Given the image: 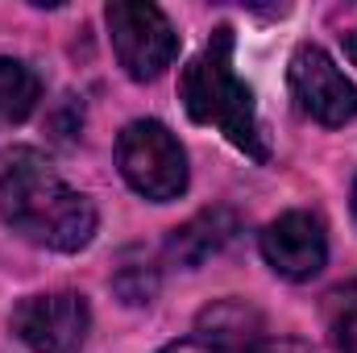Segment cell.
I'll return each mask as SVG.
<instances>
[{"instance_id": "obj_1", "label": "cell", "mask_w": 357, "mask_h": 353, "mask_svg": "<svg viewBox=\"0 0 357 353\" xmlns=\"http://www.w3.org/2000/svg\"><path fill=\"white\" fill-rule=\"evenodd\" d=\"M0 220L29 246L54 254H79L96 237L91 200L29 146L0 154Z\"/></svg>"}, {"instance_id": "obj_2", "label": "cell", "mask_w": 357, "mask_h": 353, "mask_svg": "<svg viewBox=\"0 0 357 353\" xmlns=\"http://www.w3.org/2000/svg\"><path fill=\"white\" fill-rule=\"evenodd\" d=\"M178 100L195 125H216L245 158H254V163L270 158L266 142H262V125H258V108H254V91L245 88V80L233 67V29L229 25H216L212 38L204 42V50L183 67Z\"/></svg>"}, {"instance_id": "obj_3", "label": "cell", "mask_w": 357, "mask_h": 353, "mask_svg": "<svg viewBox=\"0 0 357 353\" xmlns=\"http://www.w3.org/2000/svg\"><path fill=\"white\" fill-rule=\"evenodd\" d=\"M116 167L137 195L154 204H171L187 191V154L162 121H129L116 137Z\"/></svg>"}, {"instance_id": "obj_4", "label": "cell", "mask_w": 357, "mask_h": 353, "mask_svg": "<svg viewBox=\"0 0 357 353\" xmlns=\"http://www.w3.org/2000/svg\"><path fill=\"white\" fill-rule=\"evenodd\" d=\"M104 21H108V33H112L116 63L125 67L129 80L150 84V80H158L175 63L178 33L158 4H146V0H112L104 8Z\"/></svg>"}, {"instance_id": "obj_5", "label": "cell", "mask_w": 357, "mask_h": 353, "mask_svg": "<svg viewBox=\"0 0 357 353\" xmlns=\"http://www.w3.org/2000/svg\"><path fill=\"white\" fill-rule=\"evenodd\" d=\"M91 329L88 299L79 291L29 295L13 308V333L33 353H75Z\"/></svg>"}, {"instance_id": "obj_6", "label": "cell", "mask_w": 357, "mask_h": 353, "mask_svg": "<svg viewBox=\"0 0 357 353\" xmlns=\"http://www.w3.org/2000/svg\"><path fill=\"white\" fill-rule=\"evenodd\" d=\"M287 80H291V96L299 100V108L312 121L337 129L357 117V88L345 80V71L333 63L324 46H312V42L295 46Z\"/></svg>"}, {"instance_id": "obj_7", "label": "cell", "mask_w": 357, "mask_h": 353, "mask_svg": "<svg viewBox=\"0 0 357 353\" xmlns=\"http://www.w3.org/2000/svg\"><path fill=\"white\" fill-rule=\"evenodd\" d=\"M262 258L274 274L303 283L316 278L328 262V233L324 220L316 212H282L278 220H270L262 233Z\"/></svg>"}, {"instance_id": "obj_8", "label": "cell", "mask_w": 357, "mask_h": 353, "mask_svg": "<svg viewBox=\"0 0 357 353\" xmlns=\"http://www.w3.org/2000/svg\"><path fill=\"white\" fill-rule=\"evenodd\" d=\"M237 229H241V220H237L233 208H204V212H195L187 225H178L175 233L167 237V258L187 266V270H195L208 258H216L237 237Z\"/></svg>"}, {"instance_id": "obj_9", "label": "cell", "mask_w": 357, "mask_h": 353, "mask_svg": "<svg viewBox=\"0 0 357 353\" xmlns=\"http://www.w3.org/2000/svg\"><path fill=\"white\" fill-rule=\"evenodd\" d=\"M195 333L204 337H216L225 345L241 353H254L266 337H262V312L245 299H216L208 303L199 316H195Z\"/></svg>"}, {"instance_id": "obj_10", "label": "cell", "mask_w": 357, "mask_h": 353, "mask_svg": "<svg viewBox=\"0 0 357 353\" xmlns=\"http://www.w3.org/2000/svg\"><path fill=\"white\" fill-rule=\"evenodd\" d=\"M42 100V80L21 59H0V129L21 125Z\"/></svg>"}, {"instance_id": "obj_11", "label": "cell", "mask_w": 357, "mask_h": 353, "mask_svg": "<svg viewBox=\"0 0 357 353\" xmlns=\"http://www.w3.org/2000/svg\"><path fill=\"white\" fill-rule=\"evenodd\" d=\"M112 291H116L125 303H150L154 291H158V274H154V266H125V270L112 278Z\"/></svg>"}, {"instance_id": "obj_12", "label": "cell", "mask_w": 357, "mask_h": 353, "mask_svg": "<svg viewBox=\"0 0 357 353\" xmlns=\"http://www.w3.org/2000/svg\"><path fill=\"white\" fill-rule=\"evenodd\" d=\"M158 353H241V350H233V345H225V341H216V337L191 333V337H183V341H171V345H162Z\"/></svg>"}, {"instance_id": "obj_13", "label": "cell", "mask_w": 357, "mask_h": 353, "mask_svg": "<svg viewBox=\"0 0 357 353\" xmlns=\"http://www.w3.org/2000/svg\"><path fill=\"white\" fill-rule=\"evenodd\" d=\"M333 345H337V353H357V308L333 324Z\"/></svg>"}, {"instance_id": "obj_14", "label": "cell", "mask_w": 357, "mask_h": 353, "mask_svg": "<svg viewBox=\"0 0 357 353\" xmlns=\"http://www.w3.org/2000/svg\"><path fill=\"white\" fill-rule=\"evenodd\" d=\"M254 353H312V345H303L295 337H278V341H262Z\"/></svg>"}, {"instance_id": "obj_15", "label": "cell", "mask_w": 357, "mask_h": 353, "mask_svg": "<svg viewBox=\"0 0 357 353\" xmlns=\"http://www.w3.org/2000/svg\"><path fill=\"white\" fill-rule=\"evenodd\" d=\"M345 54H349V63L357 67V25L349 29V33H345Z\"/></svg>"}, {"instance_id": "obj_16", "label": "cell", "mask_w": 357, "mask_h": 353, "mask_svg": "<svg viewBox=\"0 0 357 353\" xmlns=\"http://www.w3.org/2000/svg\"><path fill=\"white\" fill-rule=\"evenodd\" d=\"M354 216H357V183H354Z\"/></svg>"}]
</instances>
